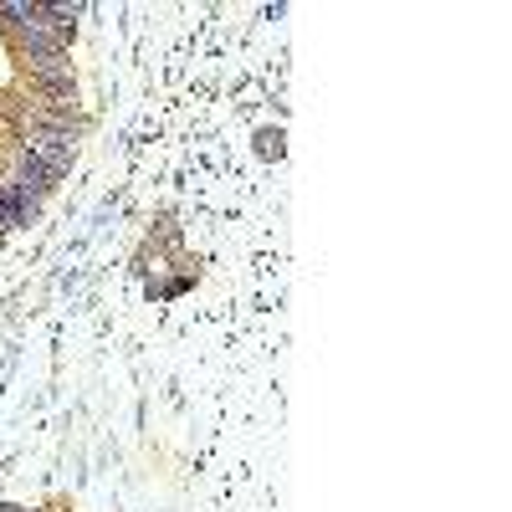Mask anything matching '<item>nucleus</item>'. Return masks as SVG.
I'll use <instances>...</instances> for the list:
<instances>
[{"label":"nucleus","instance_id":"f257e3e1","mask_svg":"<svg viewBox=\"0 0 512 512\" xmlns=\"http://www.w3.org/2000/svg\"><path fill=\"white\" fill-rule=\"evenodd\" d=\"M26 154L47 169L52 180H62L67 164H72V154H77V134H72V128H41V134H31Z\"/></svg>","mask_w":512,"mask_h":512}]
</instances>
